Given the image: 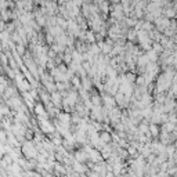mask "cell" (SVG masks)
I'll list each match as a JSON object with an SVG mask.
<instances>
[{"label": "cell", "mask_w": 177, "mask_h": 177, "mask_svg": "<svg viewBox=\"0 0 177 177\" xmlns=\"http://www.w3.org/2000/svg\"><path fill=\"white\" fill-rule=\"evenodd\" d=\"M3 157H4V154H1V152H0V161L3 159Z\"/></svg>", "instance_id": "cell-1"}]
</instances>
